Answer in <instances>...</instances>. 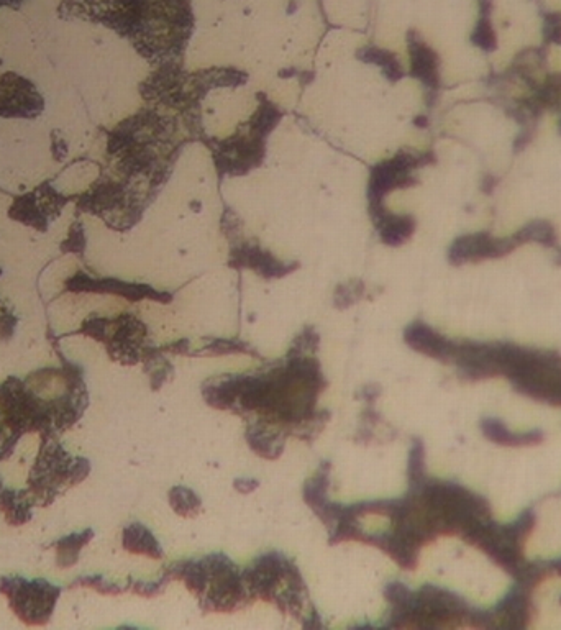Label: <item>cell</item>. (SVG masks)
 <instances>
[{"label": "cell", "mask_w": 561, "mask_h": 630, "mask_svg": "<svg viewBox=\"0 0 561 630\" xmlns=\"http://www.w3.org/2000/svg\"><path fill=\"white\" fill-rule=\"evenodd\" d=\"M329 383L315 357H286L256 375H220L202 384L212 409L278 425L289 435L314 416Z\"/></svg>", "instance_id": "obj_1"}, {"label": "cell", "mask_w": 561, "mask_h": 630, "mask_svg": "<svg viewBox=\"0 0 561 630\" xmlns=\"http://www.w3.org/2000/svg\"><path fill=\"white\" fill-rule=\"evenodd\" d=\"M81 17L101 22L127 37L142 55L174 58L189 42L191 0H66Z\"/></svg>", "instance_id": "obj_2"}, {"label": "cell", "mask_w": 561, "mask_h": 630, "mask_svg": "<svg viewBox=\"0 0 561 630\" xmlns=\"http://www.w3.org/2000/svg\"><path fill=\"white\" fill-rule=\"evenodd\" d=\"M389 629H448L473 627L493 629L489 609L471 606L460 594L435 585H425L419 591L399 589L388 601Z\"/></svg>", "instance_id": "obj_3"}, {"label": "cell", "mask_w": 561, "mask_h": 630, "mask_svg": "<svg viewBox=\"0 0 561 630\" xmlns=\"http://www.w3.org/2000/svg\"><path fill=\"white\" fill-rule=\"evenodd\" d=\"M243 581L253 601L273 603L286 616L306 621L314 609L309 603V589L301 571L283 552L263 553L242 571Z\"/></svg>", "instance_id": "obj_4"}, {"label": "cell", "mask_w": 561, "mask_h": 630, "mask_svg": "<svg viewBox=\"0 0 561 630\" xmlns=\"http://www.w3.org/2000/svg\"><path fill=\"white\" fill-rule=\"evenodd\" d=\"M502 376L525 398L561 407L560 353L506 342Z\"/></svg>", "instance_id": "obj_5"}, {"label": "cell", "mask_w": 561, "mask_h": 630, "mask_svg": "<svg viewBox=\"0 0 561 630\" xmlns=\"http://www.w3.org/2000/svg\"><path fill=\"white\" fill-rule=\"evenodd\" d=\"M537 516L532 507L520 512V516L511 524H499L493 517L468 530L461 539L471 547L488 555L499 568L512 578L524 565L525 540L534 532Z\"/></svg>", "instance_id": "obj_6"}, {"label": "cell", "mask_w": 561, "mask_h": 630, "mask_svg": "<svg viewBox=\"0 0 561 630\" xmlns=\"http://www.w3.org/2000/svg\"><path fill=\"white\" fill-rule=\"evenodd\" d=\"M279 119H281V112L273 104L268 101L261 104L260 109L251 119L250 135L238 133L219 145L215 163L220 171L242 174L260 165L265 156V138L278 125Z\"/></svg>", "instance_id": "obj_7"}, {"label": "cell", "mask_w": 561, "mask_h": 630, "mask_svg": "<svg viewBox=\"0 0 561 630\" xmlns=\"http://www.w3.org/2000/svg\"><path fill=\"white\" fill-rule=\"evenodd\" d=\"M202 560L207 570L206 593L199 598L204 614H229L253 603L242 570L225 553H210Z\"/></svg>", "instance_id": "obj_8"}, {"label": "cell", "mask_w": 561, "mask_h": 630, "mask_svg": "<svg viewBox=\"0 0 561 630\" xmlns=\"http://www.w3.org/2000/svg\"><path fill=\"white\" fill-rule=\"evenodd\" d=\"M434 153H417V151H399L389 160L381 161L371 169L370 188V214L378 215L386 210L384 197L389 196L396 189L411 188L417 183V169L434 163Z\"/></svg>", "instance_id": "obj_9"}, {"label": "cell", "mask_w": 561, "mask_h": 630, "mask_svg": "<svg viewBox=\"0 0 561 630\" xmlns=\"http://www.w3.org/2000/svg\"><path fill=\"white\" fill-rule=\"evenodd\" d=\"M502 348L504 342H476L461 340L453 355L452 365L463 381H486L502 376Z\"/></svg>", "instance_id": "obj_10"}, {"label": "cell", "mask_w": 561, "mask_h": 630, "mask_svg": "<svg viewBox=\"0 0 561 630\" xmlns=\"http://www.w3.org/2000/svg\"><path fill=\"white\" fill-rule=\"evenodd\" d=\"M516 248H519V243L514 235L499 238L489 232L466 233L448 248V261L453 266H461L466 263L501 260L516 252Z\"/></svg>", "instance_id": "obj_11"}, {"label": "cell", "mask_w": 561, "mask_h": 630, "mask_svg": "<svg viewBox=\"0 0 561 630\" xmlns=\"http://www.w3.org/2000/svg\"><path fill=\"white\" fill-rule=\"evenodd\" d=\"M115 324L117 327L110 338L109 352L114 360L120 361L122 365L145 363L160 350L148 342L146 325L142 324L137 317L125 314Z\"/></svg>", "instance_id": "obj_12"}, {"label": "cell", "mask_w": 561, "mask_h": 630, "mask_svg": "<svg viewBox=\"0 0 561 630\" xmlns=\"http://www.w3.org/2000/svg\"><path fill=\"white\" fill-rule=\"evenodd\" d=\"M43 97L28 79L17 74L0 76V115L33 119L43 110Z\"/></svg>", "instance_id": "obj_13"}, {"label": "cell", "mask_w": 561, "mask_h": 630, "mask_svg": "<svg viewBox=\"0 0 561 630\" xmlns=\"http://www.w3.org/2000/svg\"><path fill=\"white\" fill-rule=\"evenodd\" d=\"M532 593V589L514 583L506 596L493 609H489L493 629H527L535 614Z\"/></svg>", "instance_id": "obj_14"}, {"label": "cell", "mask_w": 561, "mask_h": 630, "mask_svg": "<svg viewBox=\"0 0 561 630\" xmlns=\"http://www.w3.org/2000/svg\"><path fill=\"white\" fill-rule=\"evenodd\" d=\"M330 473H332V463L327 460L320 463L319 470L315 471L311 480H307L304 484L302 496H304V503L311 507L315 516L319 517L329 532H332L340 521L345 506L332 503L329 499Z\"/></svg>", "instance_id": "obj_15"}, {"label": "cell", "mask_w": 561, "mask_h": 630, "mask_svg": "<svg viewBox=\"0 0 561 630\" xmlns=\"http://www.w3.org/2000/svg\"><path fill=\"white\" fill-rule=\"evenodd\" d=\"M229 265L237 270H251L261 278H284L299 268L297 263H284L256 243H242L230 252Z\"/></svg>", "instance_id": "obj_16"}, {"label": "cell", "mask_w": 561, "mask_h": 630, "mask_svg": "<svg viewBox=\"0 0 561 630\" xmlns=\"http://www.w3.org/2000/svg\"><path fill=\"white\" fill-rule=\"evenodd\" d=\"M404 342L414 352L440 361L443 365H452L453 355L457 350V340H450L422 320L407 325V329L404 330Z\"/></svg>", "instance_id": "obj_17"}, {"label": "cell", "mask_w": 561, "mask_h": 630, "mask_svg": "<svg viewBox=\"0 0 561 630\" xmlns=\"http://www.w3.org/2000/svg\"><path fill=\"white\" fill-rule=\"evenodd\" d=\"M407 48L411 56V76L424 84L429 94L437 96L442 79H440V56L437 51L425 42L416 30L407 33Z\"/></svg>", "instance_id": "obj_18"}, {"label": "cell", "mask_w": 561, "mask_h": 630, "mask_svg": "<svg viewBox=\"0 0 561 630\" xmlns=\"http://www.w3.org/2000/svg\"><path fill=\"white\" fill-rule=\"evenodd\" d=\"M71 288L74 291H92V293H110L117 296L127 297L130 301H140V299H153L158 302H171L173 296L166 293H158L156 289L145 286V284L124 283L119 279H92L86 274H79L71 281Z\"/></svg>", "instance_id": "obj_19"}, {"label": "cell", "mask_w": 561, "mask_h": 630, "mask_svg": "<svg viewBox=\"0 0 561 630\" xmlns=\"http://www.w3.org/2000/svg\"><path fill=\"white\" fill-rule=\"evenodd\" d=\"M289 434L278 425L268 424L265 420H250L245 439L251 452L265 460H278L284 452V445Z\"/></svg>", "instance_id": "obj_20"}, {"label": "cell", "mask_w": 561, "mask_h": 630, "mask_svg": "<svg viewBox=\"0 0 561 630\" xmlns=\"http://www.w3.org/2000/svg\"><path fill=\"white\" fill-rule=\"evenodd\" d=\"M379 238L388 247H402L416 232V219L409 214H391L388 209L371 217Z\"/></svg>", "instance_id": "obj_21"}, {"label": "cell", "mask_w": 561, "mask_h": 630, "mask_svg": "<svg viewBox=\"0 0 561 630\" xmlns=\"http://www.w3.org/2000/svg\"><path fill=\"white\" fill-rule=\"evenodd\" d=\"M481 432L489 442L502 445V447H532L543 442V432L539 429L530 430V432H512L507 429L506 424L499 419L486 417L481 420Z\"/></svg>", "instance_id": "obj_22"}, {"label": "cell", "mask_w": 561, "mask_h": 630, "mask_svg": "<svg viewBox=\"0 0 561 630\" xmlns=\"http://www.w3.org/2000/svg\"><path fill=\"white\" fill-rule=\"evenodd\" d=\"M125 550L135 555H145L151 560H161L165 557L160 542L156 540L151 530L146 529L143 524H130L125 527L124 539H122Z\"/></svg>", "instance_id": "obj_23"}, {"label": "cell", "mask_w": 561, "mask_h": 630, "mask_svg": "<svg viewBox=\"0 0 561 630\" xmlns=\"http://www.w3.org/2000/svg\"><path fill=\"white\" fill-rule=\"evenodd\" d=\"M358 58H360L363 63L366 64H374V66H379V68L383 69V74L389 81H399V79L404 78V68H402V63L396 55H394L393 51L383 50V48H378V46H365V48H361L358 51Z\"/></svg>", "instance_id": "obj_24"}, {"label": "cell", "mask_w": 561, "mask_h": 630, "mask_svg": "<svg viewBox=\"0 0 561 630\" xmlns=\"http://www.w3.org/2000/svg\"><path fill=\"white\" fill-rule=\"evenodd\" d=\"M512 235L519 243V247L520 245H527V243H537V245H542L545 248H555V250L558 248L557 230L548 220H532Z\"/></svg>", "instance_id": "obj_25"}, {"label": "cell", "mask_w": 561, "mask_h": 630, "mask_svg": "<svg viewBox=\"0 0 561 630\" xmlns=\"http://www.w3.org/2000/svg\"><path fill=\"white\" fill-rule=\"evenodd\" d=\"M233 353H242L250 357L263 358L250 343L238 340V338H212L206 347L192 350L191 357H225Z\"/></svg>", "instance_id": "obj_26"}, {"label": "cell", "mask_w": 561, "mask_h": 630, "mask_svg": "<svg viewBox=\"0 0 561 630\" xmlns=\"http://www.w3.org/2000/svg\"><path fill=\"white\" fill-rule=\"evenodd\" d=\"M169 506L178 516L192 519L202 512V499L187 486H174L168 493Z\"/></svg>", "instance_id": "obj_27"}, {"label": "cell", "mask_w": 561, "mask_h": 630, "mask_svg": "<svg viewBox=\"0 0 561 630\" xmlns=\"http://www.w3.org/2000/svg\"><path fill=\"white\" fill-rule=\"evenodd\" d=\"M10 217H14L23 224L33 225L37 229H43V225H46V220H48L45 210L40 209L38 197L33 196L17 199L14 206L10 207Z\"/></svg>", "instance_id": "obj_28"}, {"label": "cell", "mask_w": 561, "mask_h": 630, "mask_svg": "<svg viewBox=\"0 0 561 630\" xmlns=\"http://www.w3.org/2000/svg\"><path fill=\"white\" fill-rule=\"evenodd\" d=\"M471 43L484 53L498 50V33L494 30L491 15L479 14L478 22L471 33Z\"/></svg>", "instance_id": "obj_29"}, {"label": "cell", "mask_w": 561, "mask_h": 630, "mask_svg": "<svg viewBox=\"0 0 561 630\" xmlns=\"http://www.w3.org/2000/svg\"><path fill=\"white\" fill-rule=\"evenodd\" d=\"M145 365V371L150 376L151 388L153 391L163 388L166 383H169L174 378V366L163 357V352H158L153 357L143 363Z\"/></svg>", "instance_id": "obj_30"}, {"label": "cell", "mask_w": 561, "mask_h": 630, "mask_svg": "<svg viewBox=\"0 0 561 630\" xmlns=\"http://www.w3.org/2000/svg\"><path fill=\"white\" fill-rule=\"evenodd\" d=\"M365 283L360 279H350L347 283L338 284L333 294V304L340 311H345L348 307H352L356 302H360L365 297Z\"/></svg>", "instance_id": "obj_31"}, {"label": "cell", "mask_w": 561, "mask_h": 630, "mask_svg": "<svg viewBox=\"0 0 561 630\" xmlns=\"http://www.w3.org/2000/svg\"><path fill=\"white\" fill-rule=\"evenodd\" d=\"M330 419H332V412L327 411V409L315 411L314 416L307 419L306 422H302L301 425H297L296 429L292 430L291 435L302 442L312 443L325 429V425L329 424Z\"/></svg>", "instance_id": "obj_32"}, {"label": "cell", "mask_w": 561, "mask_h": 630, "mask_svg": "<svg viewBox=\"0 0 561 630\" xmlns=\"http://www.w3.org/2000/svg\"><path fill=\"white\" fill-rule=\"evenodd\" d=\"M425 468V445L422 439L412 440L411 452H409V465H407V478L409 486H417L427 478Z\"/></svg>", "instance_id": "obj_33"}, {"label": "cell", "mask_w": 561, "mask_h": 630, "mask_svg": "<svg viewBox=\"0 0 561 630\" xmlns=\"http://www.w3.org/2000/svg\"><path fill=\"white\" fill-rule=\"evenodd\" d=\"M320 335L315 327H304L289 348L288 357H314L319 352Z\"/></svg>", "instance_id": "obj_34"}, {"label": "cell", "mask_w": 561, "mask_h": 630, "mask_svg": "<svg viewBox=\"0 0 561 630\" xmlns=\"http://www.w3.org/2000/svg\"><path fill=\"white\" fill-rule=\"evenodd\" d=\"M173 581V578L169 576L168 570L163 573L156 581H137L133 585V593L143 598H156L161 593H165V589L168 588L169 583Z\"/></svg>", "instance_id": "obj_35"}, {"label": "cell", "mask_w": 561, "mask_h": 630, "mask_svg": "<svg viewBox=\"0 0 561 630\" xmlns=\"http://www.w3.org/2000/svg\"><path fill=\"white\" fill-rule=\"evenodd\" d=\"M543 40L548 45L561 46V14L550 12L543 19Z\"/></svg>", "instance_id": "obj_36"}, {"label": "cell", "mask_w": 561, "mask_h": 630, "mask_svg": "<svg viewBox=\"0 0 561 630\" xmlns=\"http://www.w3.org/2000/svg\"><path fill=\"white\" fill-rule=\"evenodd\" d=\"M163 353H171V355H181V357H191V342L189 340H179V342L171 343L166 347L160 348Z\"/></svg>", "instance_id": "obj_37"}, {"label": "cell", "mask_w": 561, "mask_h": 630, "mask_svg": "<svg viewBox=\"0 0 561 630\" xmlns=\"http://www.w3.org/2000/svg\"><path fill=\"white\" fill-rule=\"evenodd\" d=\"M381 386L376 383L366 384L365 388L361 389L358 398L363 399L366 402V406H373L374 401L379 398L381 394Z\"/></svg>", "instance_id": "obj_38"}, {"label": "cell", "mask_w": 561, "mask_h": 630, "mask_svg": "<svg viewBox=\"0 0 561 630\" xmlns=\"http://www.w3.org/2000/svg\"><path fill=\"white\" fill-rule=\"evenodd\" d=\"M260 486V481L255 480V478H237V480L233 481V488L238 493L242 494H250L253 491H256Z\"/></svg>", "instance_id": "obj_39"}, {"label": "cell", "mask_w": 561, "mask_h": 630, "mask_svg": "<svg viewBox=\"0 0 561 630\" xmlns=\"http://www.w3.org/2000/svg\"><path fill=\"white\" fill-rule=\"evenodd\" d=\"M498 186V179L494 178L493 174H486L481 184V191L484 194H493L494 189Z\"/></svg>", "instance_id": "obj_40"}, {"label": "cell", "mask_w": 561, "mask_h": 630, "mask_svg": "<svg viewBox=\"0 0 561 630\" xmlns=\"http://www.w3.org/2000/svg\"><path fill=\"white\" fill-rule=\"evenodd\" d=\"M493 12V0H479V14L491 15Z\"/></svg>", "instance_id": "obj_41"}, {"label": "cell", "mask_w": 561, "mask_h": 630, "mask_svg": "<svg viewBox=\"0 0 561 630\" xmlns=\"http://www.w3.org/2000/svg\"><path fill=\"white\" fill-rule=\"evenodd\" d=\"M550 567H552L553 575L561 576V557L550 560Z\"/></svg>", "instance_id": "obj_42"}, {"label": "cell", "mask_w": 561, "mask_h": 630, "mask_svg": "<svg viewBox=\"0 0 561 630\" xmlns=\"http://www.w3.org/2000/svg\"><path fill=\"white\" fill-rule=\"evenodd\" d=\"M557 253H558L557 261H558V263H561V247L557 248Z\"/></svg>", "instance_id": "obj_43"}, {"label": "cell", "mask_w": 561, "mask_h": 630, "mask_svg": "<svg viewBox=\"0 0 561 630\" xmlns=\"http://www.w3.org/2000/svg\"><path fill=\"white\" fill-rule=\"evenodd\" d=\"M558 130H560V135H561V115H560V120H558Z\"/></svg>", "instance_id": "obj_44"}, {"label": "cell", "mask_w": 561, "mask_h": 630, "mask_svg": "<svg viewBox=\"0 0 561 630\" xmlns=\"http://www.w3.org/2000/svg\"><path fill=\"white\" fill-rule=\"evenodd\" d=\"M560 604H561V598H560Z\"/></svg>", "instance_id": "obj_45"}]
</instances>
